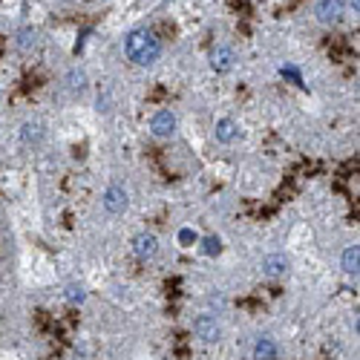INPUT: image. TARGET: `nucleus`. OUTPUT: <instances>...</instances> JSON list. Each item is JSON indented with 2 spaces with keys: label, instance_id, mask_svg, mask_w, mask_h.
Instances as JSON below:
<instances>
[{
  "label": "nucleus",
  "instance_id": "f257e3e1",
  "mask_svg": "<svg viewBox=\"0 0 360 360\" xmlns=\"http://www.w3.org/2000/svg\"><path fill=\"white\" fill-rule=\"evenodd\" d=\"M124 55L138 66H153L162 58V40L147 29H136L124 38Z\"/></svg>",
  "mask_w": 360,
  "mask_h": 360
},
{
  "label": "nucleus",
  "instance_id": "f03ea898",
  "mask_svg": "<svg viewBox=\"0 0 360 360\" xmlns=\"http://www.w3.org/2000/svg\"><path fill=\"white\" fill-rule=\"evenodd\" d=\"M193 331H196V337L205 343H216L222 337V326H219L216 317H211V314H199L196 320H193Z\"/></svg>",
  "mask_w": 360,
  "mask_h": 360
},
{
  "label": "nucleus",
  "instance_id": "7ed1b4c3",
  "mask_svg": "<svg viewBox=\"0 0 360 360\" xmlns=\"http://www.w3.org/2000/svg\"><path fill=\"white\" fill-rule=\"evenodd\" d=\"M101 205H104V211L113 214V216L124 214V211H127V190H124L121 185H110V188L104 190Z\"/></svg>",
  "mask_w": 360,
  "mask_h": 360
},
{
  "label": "nucleus",
  "instance_id": "20e7f679",
  "mask_svg": "<svg viewBox=\"0 0 360 360\" xmlns=\"http://www.w3.org/2000/svg\"><path fill=\"white\" fill-rule=\"evenodd\" d=\"M150 133L156 138H170L176 133V116L170 110H159V113L150 118Z\"/></svg>",
  "mask_w": 360,
  "mask_h": 360
},
{
  "label": "nucleus",
  "instance_id": "39448f33",
  "mask_svg": "<svg viewBox=\"0 0 360 360\" xmlns=\"http://www.w3.org/2000/svg\"><path fill=\"white\" fill-rule=\"evenodd\" d=\"M133 254L138 259H153L159 254V240H156V233H147L142 231L138 237L133 240Z\"/></svg>",
  "mask_w": 360,
  "mask_h": 360
},
{
  "label": "nucleus",
  "instance_id": "423d86ee",
  "mask_svg": "<svg viewBox=\"0 0 360 360\" xmlns=\"http://www.w3.org/2000/svg\"><path fill=\"white\" fill-rule=\"evenodd\" d=\"M314 15L320 23H337L343 18V0H317Z\"/></svg>",
  "mask_w": 360,
  "mask_h": 360
},
{
  "label": "nucleus",
  "instance_id": "0eeeda50",
  "mask_svg": "<svg viewBox=\"0 0 360 360\" xmlns=\"http://www.w3.org/2000/svg\"><path fill=\"white\" fill-rule=\"evenodd\" d=\"M233 49L231 47H216L214 52H211V66L216 69V73H231L233 69Z\"/></svg>",
  "mask_w": 360,
  "mask_h": 360
},
{
  "label": "nucleus",
  "instance_id": "6e6552de",
  "mask_svg": "<svg viewBox=\"0 0 360 360\" xmlns=\"http://www.w3.org/2000/svg\"><path fill=\"white\" fill-rule=\"evenodd\" d=\"M240 138V124L233 118H219L216 121V142L222 144H233Z\"/></svg>",
  "mask_w": 360,
  "mask_h": 360
},
{
  "label": "nucleus",
  "instance_id": "1a4fd4ad",
  "mask_svg": "<svg viewBox=\"0 0 360 360\" xmlns=\"http://www.w3.org/2000/svg\"><path fill=\"white\" fill-rule=\"evenodd\" d=\"M280 349H277V343L271 337H257L254 340V349H251V357L254 360H277Z\"/></svg>",
  "mask_w": 360,
  "mask_h": 360
},
{
  "label": "nucleus",
  "instance_id": "9d476101",
  "mask_svg": "<svg viewBox=\"0 0 360 360\" xmlns=\"http://www.w3.org/2000/svg\"><path fill=\"white\" fill-rule=\"evenodd\" d=\"M288 271V257L285 254H271L262 259V274L266 277H283Z\"/></svg>",
  "mask_w": 360,
  "mask_h": 360
},
{
  "label": "nucleus",
  "instance_id": "9b49d317",
  "mask_svg": "<svg viewBox=\"0 0 360 360\" xmlns=\"http://www.w3.org/2000/svg\"><path fill=\"white\" fill-rule=\"evenodd\" d=\"M357 266H360V251H357V245H349L340 257V268L349 277H357Z\"/></svg>",
  "mask_w": 360,
  "mask_h": 360
},
{
  "label": "nucleus",
  "instance_id": "f8f14e48",
  "mask_svg": "<svg viewBox=\"0 0 360 360\" xmlns=\"http://www.w3.org/2000/svg\"><path fill=\"white\" fill-rule=\"evenodd\" d=\"M21 138L26 144H38L40 138H44V124H38V121H26L23 124V130H21Z\"/></svg>",
  "mask_w": 360,
  "mask_h": 360
},
{
  "label": "nucleus",
  "instance_id": "ddd939ff",
  "mask_svg": "<svg viewBox=\"0 0 360 360\" xmlns=\"http://www.w3.org/2000/svg\"><path fill=\"white\" fill-rule=\"evenodd\" d=\"M35 44H38V32H35V29H21V32H18V47H21L23 52L32 49Z\"/></svg>",
  "mask_w": 360,
  "mask_h": 360
},
{
  "label": "nucleus",
  "instance_id": "4468645a",
  "mask_svg": "<svg viewBox=\"0 0 360 360\" xmlns=\"http://www.w3.org/2000/svg\"><path fill=\"white\" fill-rule=\"evenodd\" d=\"M66 78H69V87H73V90H84V87H87V75H84V69H73V73H69Z\"/></svg>",
  "mask_w": 360,
  "mask_h": 360
},
{
  "label": "nucleus",
  "instance_id": "2eb2a0df",
  "mask_svg": "<svg viewBox=\"0 0 360 360\" xmlns=\"http://www.w3.org/2000/svg\"><path fill=\"white\" fill-rule=\"evenodd\" d=\"M202 245H205V254L207 257H216L219 251H222V240H219V237H205Z\"/></svg>",
  "mask_w": 360,
  "mask_h": 360
},
{
  "label": "nucleus",
  "instance_id": "dca6fc26",
  "mask_svg": "<svg viewBox=\"0 0 360 360\" xmlns=\"http://www.w3.org/2000/svg\"><path fill=\"white\" fill-rule=\"evenodd\" d=\"M66 300H69V303H84V300H87L84 285H69V288H66Z\"/></svg>",
  "mask_w": 360,
  "mask_h": 360
},
{
  "label": "nucleus",
  "instance_id": "f3484780",
  "mask_svg": "<svg viewBox=\"0 0 360 360\" xmlns=\"http://www.w3.org/2000/svg\"><path fill=\"white\" fill-rule=\"evenodd\" d=\"M280 73H283L285 78H292V81H294V84H303V78H300V73H297V69H294V66H283V69H280Z\"/></svg>",
  "mask_w": 360,
  "mask_h": 360
},
{
  "label": "nucleus",
  "instance_id": "a211bd4d",
  "mask_svg": "<svg viewBox=\"0 0 360 360\" xmlns=\"http://www.w3.org/2000/svg\"><path fill=\"white\" fill-rule=\"evenodd\" d=\"M179 240H182V242H196V233H193V231H182V233H179Z\"/></svg>",
  "mask_w": 360,
  "mask_h": 360
},
{
  "label": "nucleus",
  "instance_id": "6ab92c4d",
  "mask_svg": "<svg viewBox=\"0 0 360 360\" xmlns=\"http://www.w3.org/2000/svg\"><path fill=\"white\" fill-rule=\"evenodd\" d=\"M352 6H355V12H357V6H360V0H352Z\"/></svg>",
  "mask_w": 360,
  "mask_h": 360
}]
</instances>
